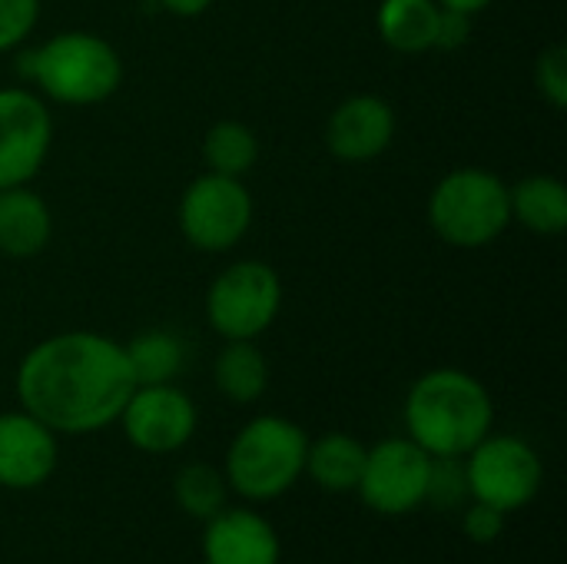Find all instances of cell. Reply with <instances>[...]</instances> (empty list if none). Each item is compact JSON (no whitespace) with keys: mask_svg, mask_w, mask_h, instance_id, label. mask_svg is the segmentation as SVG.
<instances>
[{"mask_svg":"<svg viewBox=\"0 0 567 564\" xmlns=\"http://www.w3.org/2000/svg\"><path fill=\"white\" fill-rule=\"evenodd\" d=\"M136 379L120 342L100 332H60L37 342L17 369L23 412L56 435H86L113 425Z\"/></svg>","mask_w":567,"mask_h":564,"instance_id":"6da1fadb","label":"cell"},{"mask_svg":"<svg viewBox=\"0 0 567 564\" xmlns=\"http://www.w3.org/2000/svg\"><path fill=\"white\" fill-rule=\"evenodd\" d=\"M495 422L488 389L462 369H432L409 389V439L432 459H465Z\"/></svg>","mask_w":567,"mask_h":564,"instance_id":"7a4b0ae2","label":"cell"},{"mask_svg":"<svg viewBox=\"0 0 567 564\" xmlns=\"http://www.w3.org/2000/svg\"><path fill=\"white\" fill-rule=\"evenodd\" d=\"M27 76L53 103L93 106L120 90L123 60L110 40L90 30H63L27 53Z\"/></svg>","mask_w":567,"mask_h":564,"instance_id":"3957f363","label":"cell"},{"mask_svg":"<svg viewBox=\"0 0 567 564\" xmlns=\"http://www.w3.org/2000/svg\"><path fill=\"white\" fill-rule=\"evenodd\" d=\"M306 449L309 435L296 422L259 416L239 429L226 452V485L249 502H272L306 472Z\"/></svg>","mask_w":567,"mask_h":564,"instance_id":"277c9868","label":"cell"},{"mask_svg":"<svg viewBox=\"0 0 567 564\" xmlns=\"http://www.w3.org/2000/svg\"><path fill=\"white\" fill-rule=\"evenodd\" d=\"M512 186L482 166H462L439 180L429 196L435 236L455 249L492 246L512 223Z\"/></svg>","mask_w":567,"mask_h":564,"instance_id":"5b68a950","label":"cell"},{"mask_svg":"<svg viewBox=\"0 0 567 564\" xmlns=\"http://www.w3.org/2000/svg\"><path fill=\"white\" fill-rule=\"evenodd\" d=\"M282 309V283L269 263L243 259L223 269L206 293L209 326L229 339L262 336Z\"/></svg>","mask_w":567,"mask_h":564,"instance_id":"8992f818","label":"cell"},{"mask_svg":"<svg viewBox=\"0 0 567 564\" xmlns=\"http://www.w3.org/2000/svg\"><path fill=\"white\" fill-rule=\"evenodd\" d=\"M465 475L472 502H485L498 512H518L542 492V459L538 452L515 435H485L465 455Z\"/></svg>","mask_w":567,"mask_h":564,"instance_id":"52a82bcc","label":"cell"},{"mask_svg":"<svg viewBox=\"0 0 567 564\" xmlns=\"http://www.w3.org/2000/svg\"><path fill=\"white\" fill-rule=\"evenodd\" d=\"M252 226V196L236 176H196L179 199V229L193 249L226 253Z\"/></svg>","mask_w":567,"mask_h":564,"instance_id":"ba28073f","label":"cell"},{"mask_svg":"<svg viewBox=\"0 0 567 564\" xmlns=\"http://www.w3.org/2000/svg\"><path fill=\"white\" fill-rule=\"evenodd\" d=\"M432 455L412 439H385L365 452L359 495L379 515H405L425 505Z\"/></svg>","mask_w":567,"mask_h":564,"instance_id":"9c48e42d","label":"cell"},{"mask_svg":"<svg viewBox=\"0 0 567 564\" xmlns=\"http://www.w3.org/2000/svg\"><path fill=\"white\" fill-rule=\"evenodd\" d=\"M53 120L43 100L23 86H0V189L27 186L47 163Z\"/></svg>","mask_w":567,"mask_h":564,"instance_id":"30bf717a","label":"cell"},{"mask_svg":"<svg viewBox=\"0 0 567 564\" xmlns=\"http://www.w3.org/2000/svg\"><path fill=\"white\" fill-rule=\"evenodd\" d=\"M133 449L150 455H169L183 449L196 432V406L173 382L163 386H136L116 419Z\"/></svg>","mask_w":567,"mask_h":564,"instance_id":"8fae6325","label":"cell"},{"mask_svg":"<svg viewBox=\"0 0 567 564\" xmlns=\"http://www.w3.org/2000/svg\"><path fill=\"white\" fill-rule=\"evenodd\" d=\"M395 140V113L375 93H355L342 100L326 126V146L342 163H369L382 156Z\"/></svg>","mask_w":567,"mask_h":564,"instance_id":"7c38bea8","label":"cell"},{"mask_svg":"<svg viewBox=\"0 0 567 564\" xmlns=\"http://www.w3.org/2000/svg\"><path fill=\"white\" fill-rule=\"evenodd\" d=\"M56 432L30 412L0 416V485L27 492L43 485L56 469Z\"/></svg>","mask_w":567,"mask_h":564,"instance_id":"4fadbf2b","label":"cell"},{"mask_svg":"<svg viewBox=\"0 0 567 564\" xmlns=\"http://www.w3.org/2000/svg\"><path fill=\"white\" fill-rule=\"evenodd\" d=\"M279 535L259 512L223 509L206 522V564H279Z\"/></svg>","mask_w":567,"mask_h":564,"instance_id":"5bb4252c","label":"cell"},{"mask_svg":"<svg viewBox=\"0 0 567 564\" xmlns=\"http://www.w3.org/2000/svg\"><path fill=\"white\" fill-rule=\"evenodd\" d=\"M53 233L50 206L27 186L0 189V253L30 259L47 249Z\"/></svg>","mask_w":567,"mask_h":564,"instance_id":"9a60e30c","label":"cell"},{"mask_svg":"<svg viewBox=\"0 0 567 564\" xmlns=\"http://www.w3.org/2000/svg\"><path fill=\"white\" fill-rule=\"evenodd\" d=\"M442 7L435 0H382L379 3V37L399 53H425L435 50Z\"/></svg>","mask_w":567,"mask_h":564,"instance_id":"2e32d148","label":"cell"},{"mask_svg":"<svg viewBox=\"0 0 567 564\" xmlns=\"http://www.w3.org/2000/svg\"><path fill=\"white\" fill-rule=\"evenodd\" d=\"M365 445L346 432H329L306 449V472L326 492H355L365 469Z\"/></svg>","mask_w":567,"mask_h":564,"instance_id":"e0dca14e","label":"cell"},{"mask_svg":"<svg viewBox=\"0 0 567 564\" xmlns=\"http://www.w3.org/2000/svg\"><path fill=\"white\" fill-rule=\"evenodd\" d=\"M512 193V219L538 236H558L567 229V189L558 176H525Z\"/></svg>","mask_w":567,"mask_h":564,"instance_id":"ac0fdd59","label":"cell"},{"mask_svg":"<svg viewBox=\"0 0 567 564\" xmlns=\"http://www.w3.org/2000/svg\"><path fill=\"white\" fill-rule=\"evenodd\" d=\"M213 379H216V389L229 402L249 406V402L262 399V392L269 386V362L256 349L252 339H229L226 349L216 356Z\"/></svg>","mask_w":567,"mask_h":564,"instance_id":"d6986e66","label":"cell"},{"mask_svg":"<svg viewBox=\"0 0 567 564\" xmlns=\"http://www.w3.org/2000/svg\"><path fill=\"white\" fill-rule=\"evenodd\" d=\"M126 362L133 369L136 386H163L173 382L183 369V342L176 332L166 329H146L133 342L123 346Z\"/></svg>","mask_w":567,"mask_h":564,"instance_id":"ffe728a7","label":"cell"},{"mask_svg":"<svg viewBox=\"0 0 567 564\" xmlns=\"http://www.w3.org/2000/svg\"><path fill=\"white\" fill-rule=\"evenodd\" d=\"M203 156L209 173L219 176H243L256 166L259 160V140L256 133L239 123V120H219L209 126L206 140H203Z\"/></svg>","mask_w":567,"mask_h":564,"instance_id":"44dd1931","label":"cell"},{"mask_svg":"<svg viewBox=\"0 0 567 564\" xmlns=\"http://www.w3.org/2000/svg\"><path fill=\"white\" fill-rule=\"evenodd\" d=\"M173 495L179 502V509L196 519V522H209L216 512L226 509L229 499V485L226 475L219 469H213L209 462H189L176 472L173 479Z\"/></svg>","mask_w":567,"mask_h":564,"instance_id":"7402d4cb","label":"cell"},{"mask_svg":"<svg viewBox=\"0 0 567 564\" xmlns=\"http://www.w3.org/2000/svg\"><path fill=\"white\" fill-rule=\"evenodd\" d=\"M465 499H472L468 475H465V459H432L425 502L449 512V509H458Z\"/></svg>","mask_w":567,"mask_h":564,"instance_id":"603a6c76","label":"cell"},{"mask_svg":"<svg viewBox=\"0 0 567 564\" xmlns=\"http://www.w3.org/2000/svg\"><path fill=\"white\" fill-rule=\"evenodd\" d=\"M535 83L538 93L555 106L565 110L567 106V47L555 43L548 50H542L538 63H535Z\"/></svg>","mask_w":567,"mask_h":564,"instance_id":"cb8c5ba5","label":"cell"},{"mask_svg":"<svg viewBox=\"0 0 567 564\" xmlns=\"http://www.w3.org/2000/svg\"><path fill=\"white\" fill-rule=\"evenodd\" d=\"M40 20V0H0V53L23 43Z\"/></svg>","mask_w":567,"mask_h":564,"instance_id":"d4e9b609","label":"cell"},{"mask_svg":"<svg viewBox=\"0 0 567 564\" xmlns=\"http://www.w3.org/2000/svg\"><path fill=\"white\" fill-rule=\"evenodd\" d=\"M462 529L475 545H492L505 532V512H498L485 502H472L462 519Z\"/></svg>","mask_w":567,"mask_h":564,"instance_id":"484cf974","label":"cell"},{"mask_svg":"<svg viewBox=\"0 0 567 564\" xmlns=\"http://www.w3.org/2000/svg\"><path fill=\"white\" fill-rule=\"evenodd\" d=\"M468 37H472V17L468 13H455V10H442L439 33H435V47L455 50V47L468 43Z\"/></svg>","mask_w":567,"mask_h":564,"instance_id":"4316f807","label":"cell"},{"mask_svg":"<svg viewBox=\"0 0 567 564\" xmlns=\"http://www.w3.org/2000/svg\"><path fill=\"white\" fill-rule=\"evenodd\" d=\"M163 10H169V13H176V17H199V13H206L216 0H156Z\"/></svg>","mask_w":567,"mask_h":564,"instance_id":"83f0119b","label":"cell"},{"mask_svg":"<svg viewBox=\"0 0 567 564\" xmlns=\"http://www.w3.org/2000/svg\"><path fill=\"white\" fill-rule=\"evenodd\" d=\"M442 10H455V13H468V17H475V13H482L485 7H492L495 0H435Z\"/></svg>","mask_w":567,"mask_h":564,"instance_id":"f1b7e54d","label":"cell"}]
</instances>
